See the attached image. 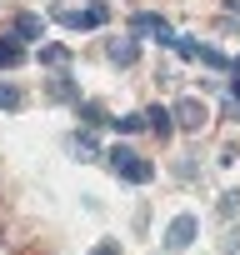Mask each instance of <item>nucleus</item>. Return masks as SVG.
Here are the masks:
<instances>
[{
  "label": "nucleus",
  "mask_w": 240,
  "mask_h": 255,
  "mask_svg": "<svg viewBox=\"0 0 240 255\" xmlns=\"http://www.w3.org/2000/svg\"><path fill=\"white\" fill-rule=\"evenodd\" d=\"M145 125H150V130H155V135H160V140H165V135H170V130H175V115H170V110H165V105H150V115H145Z\"/></svg>",
  "instance_id": "6e6552de"
},
{
  "label": "nucleus",
  "mask_w": 240,
  "mask_h": 255,
  "mask_svg": "<svg viewBox=\"0 0 240 255\" xmlns=\"http://www.w3.org/2000/svg\"><path fill=\"white\" fill-rule=\"evenodd\" d=\"M95 135H75V160H95Z\"/></svg>",
  "instance_id": "f8f14e48"
},
{
  "label": "nucleus",
  "mask_w": 240,
  "mask_h": 255,
  "mask_svg": "<svg viewBox=\"0 0 240 255\" xmlns=\"http://www.w3.org/2000/svg\"><path fill=\"white\" fill-rule=\"evenodd\" d=\"M230 105H235V115H240V80H235V90H230Z\"/></svg>",
  "instance_id": "a211bd4d"
},
{
  "label": "nucleus",
  "mask_w": 240,
  "mask_h": 255,
  "mask_svg": "<svg viewBox=\"0 0 240 255\" xmlns=\"http://www.w3.org/2000/svg\"><path fill=\"white\" fill-rule=\"evenodd\" d=\"M40 65L65 70V65H70V50H65V45H55V40H40Z\"/></svg>",
  "instance_id": "0eeeda50"
},
{
  "label": "nucleus",
  "mask_w": 240,
  "mask_h": 255,
  "mask_svg": "<svg viewBox=\"0 0 240 255\" xmlns=\"http://www.w3.org/2000/svg\"><path fill=\"white\" fill-rule=\"evenodd\" d=\"M195 235H200V220H195V215H175V220H170V230H165V240H160V250H165V255H175V250H185Z\"/></svg>",
  "instance_id": "f03ea898"
},
{
  "label": "nucleus",
  "mask_w": 240,
  "mask_h": 255,
  "mask_svg": "<svg viewBox=\"0 0 240 255\" xmlns=\"http://www.w3.org/2000/svg\"><path fill=\"white\" fill-rule=\"evenodd\" d=\"M40 35H45V20L40 15H20L15 20V40H40Z\"/></svg>",
  "instance_id": "1a4fd4ad"
},
{
  "label": "nucleus",
  "mask_w": 240,
  "mask_h": 255,
  "mask_svg": "<svg viewBox=\"0 0 240 255\" xmlns=\"http://www.w3.org/2000/svg\"><path fill=\"white\" fill-rule=\"evenodd\" d=\"M130 30H135V35H150V40H160V45H175V30H170L165 15H135Z\"/></svg>",
  "instance_id": "7ed1b4c3"
},
{
  "label": "nucleus",
  "mask_w": 240,
  "mask_h": 255,
  "mask_svg": "<svg viewBox=\"0 0 240 255\" xmlns=\"http://www.w3.org/2000/svg\"><path fill=\"white\" fill-rule=\"evenodd\" d=\"M90 255H120V245H115V240H105V245H95Z\"/></svg>",
  "instance_id": "f3484780"
},
{
  "label": "nucleus",
  "mask_w": 240,
  "mask_h": 255,
  "mask_svg": "<svg viewBox=\"0 0 240 255\" xmlns=\"http://www.w3.org/2000/svg\"><path fill=\"white\" fill-rule=\"evenodd\" d=\"M195 60H200V65H210V70H235V60H225L215 45H200V50H195Z\"/></svg>",
  "instance_id": "9d476101"
},
{
  "label": "nucleus",
  "mask_w": 240,
  "mask_h": 255,
  "mask_svg": "<svg viewBox=\"0 0 240 255\" xmlns=\"http://www.w3.org/2000/svg\"><path fill=\"white\" fill-rule=\"evenodd\" d=\"M75 110H80V120H85V125H100V120H105V110H100V105H90V100H85V105H75Z\"/></svg>",
  "instance_id": "ddd939ff"
},
{
  "label": "nucleus",
  "mask_w": 240,
  "mask_h": 255,
  "mask_svg": "<svg viewBox=\"0 0 240 255\" xmlns=\"http://www.w3.org/2000/svg\"><path fill=\"white\" fill-rule=\"evenodd\" d=\"M25 105V90L20 85H5V80H0V110H20Z\"/></svg>",
  "instance_id": "9b49d317"
},
{
  "label": "nucleus",
  "mask_w": 240,
  "mask_h": 255,
  "mask_svg": "<svg viewBox=\"0 0 240 255\" xmlns=\"http://www.w3.org/2000/svg\"><path fill=\"white\" fill-rule=\"evenodd\" d=\"M105 165H110L120 180H130V185H150V175H155V170H150V160H140L130 145H115V150L105 155Z\"/></svg>",
  "instance_id": "f257e3e1"
},
{
  "label": "nucleus",
  "mask_w": 240,
  "mask_h": 255,
  "mask_svg": "<svg viewBox=\"0 0 240 255\" xmlns=\"http://www.w3.org/2000/svg\"><path fill=\"white\" fill-rule=\"evenodd\" d=\"M60 20H65L70 30H95V25H105V5H85V10H60Z\"/></svg>",
  "instance_id": "20e7f679"
},
{
  "label": "nucleus",
  "mask_w": 240,
  "mask_h": 255,
  "mask_svg": "<svg viewBox=\"0 0 240 255\" xmlns=\"http://www.w3.org/2000/svg\"><path fill=\"white\" fill-rule=\"evenodd\" d=\"M20 60V45L15 40H0V65H15Z\"/></svg>",
  "instance_id": "2eb2a0df"
},
{
  "label": "nucleus",
  "mask_w": 240,
  "mask_h": 255,
  "mask_svg": "<svg viewBox=\"0 0 240 255\" xmlns=\"http://www.w3.org/2000/svg\"><path fill=\"white\" fill-rule=\"evenodd\" d=\"M175 125H180V130H200V125H205V105L200 100H180L175 105Z\"/></svg>",
  "instance_id": "39448f33"
},
{
  "label": "nucleus",
  "mask_w": 240,
  "mask_h": 255,
  "mask_svg": "<svg viewBox=\"0 0 240 255\" xmlns=\"http://www.w3.org/2000/svg\"><path fill=\"white\" fill-rule=\"evenodd\" d=\"M140 125H145V115H125V120H115V130H120V135H135Z\"/></svg>",
  "instance_id": "4468645a"
},
{
  "label": "nucleus",
  "mask_w": 240,
  "mask_h": 255,
  "mask_svg": "<svg viewBox=\"0 0 240 255\" xmlns=\"http://www.w3.org/2000/svg\"><path fill=\"white\" fill-rule=\"evenodd\" d=\"M110 60H115L120 70H130V65L140 60V45H135L130 35H125V40H110Z\"/></svg>",
  "instance_id": "423d86ee"
},
{
  "label": "nucleus",
  "mask_w": 240,
  "mask_h": 255,
  "mask_svg": "<svg viewBox=\"0 0 240 255\" xmlns=\"http://www.w3.org/2000/svg\"><path fill=\"white\" fill-rule=\"evenodd\" d=\"M50 95H55V100H75V85H70V80H65V75H60V80H55V85H50Z\"/></svg>",
  "instance_id": "dca6fc26"
}]
</instances>
